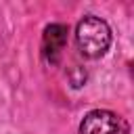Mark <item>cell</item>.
<instances>
[{"label":"cell","mask_w":134,"mask_h":134,"mask_svg":"<svg viewBox=\"0 0 134 134\" xmlns=\"http://www.w3.org/2000/svg\"><path fill=\"white\" fill-rule=\"evenodd\" d=\"M121 119L107 109H94L84 115L80 124V134H117Z\"/></svg>","instance_id":"cell-2"},{"label":"cell","mask_w":134,"mask_h":134,"mask_svg":"<svg viewBox=\"0 0 134 134\" xmlns=\"http://www.w3.org/2000/svg\"><path fill=\"white\" fill-rule=\"evenodd\" d=\"M67 44V25L63 23H50L46 25L44 29V36H42V57L54 65L61 57V50L65 48Z\"/></svg>","instance_id":"cell-3"},{"label":"cell","mask_w":134,"mask_h":134,"mask_svg":"<svg viewBox=\"0 0 134 134\" xmlns=\"http://www.w3.org/2000/svg\"><path fill=\"white\" fill-rule=\"evenodd\" d=\"M75 42L84 57L98 59L111 46V29L103 19L94 15H86L75 27Z\"/></svg>","instance_id":"cell-1"}]
</instances>
